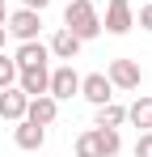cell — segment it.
<instances>
[{"label": "cell", "mask_w": 152, "mask_h": 157, "mask_svg": "<svg viewBox=\"0 0 152 157\" xmlns=\"http://www.w3.org/2000/svg\"><path fill=\"white\" fill-rule=\"evenodd\" d=\"M13 59H17V68H30V64H51V51H47V43L30 38V43H21V47L13 51Z\"/></svg>", "instance_id": "cell-12"}, {"label": "cell", "mask_w": 152, "mask_h": 157, "mask_svg": "<svg viewBox=\"0 0 152 157\" xmlns=\"http://www.w3.org/2000/svg\"><path fill=\"white\" fill-rule=\"evenodd\" d=\"M131 26H135L131 0H110V4H106V21H101V30H106V34H127Z\"/></svg>", "instance_id": "cell-6"}, {"label": "cell", "mask_w": 152, "mask_h": 157, "mask_svg": "<svg viewBox=\"0 0 152 157\" xmlns=\"http://www.w3.org/2000/svg\"><path fill=\"white\" fill-rule=\"evenodd\" d=\"M4 34H9V30H4V26H0V51H4Z\"/></svg>", "instance_id": "cell-21"}, {"label": "cell", "mask_w": 152, "mask_h": 157, "mask_svg": "<svg viewBox=\"0 0 152 157\" xmlns=\"http://www.w3.org/2000/svg\"><path fill=\"white\" fill-rule=\"evenodd\" d=\"M76 157H106L101 153V132L97 128H89V132L76 136Z\"/></svg>", "instance_id": "cell-15"}, {"label": "cell", "mask_w": 152, "mask_h": 157, "mask_svg": "<svg viewBox=\"0 0 152 157\" xmlns=\"http://www.w3.org/2000/svg\"><path fill=\"white\" fill-rule=\"evenodd\" d=\"M101 132V153L106 157H114L118 149H123V140H118V128H97Z\"/></svg>", "instance_id": "cell-17"}, {"label": "cell", "mask_w": 152, "mask_h": 157, "mask_svg": "<svg viewBox=\"0 0 152 157\" xmlns=\"http://www.w3.org/2000/svg\"><path fill=\"white\" fill-rule=\"evenodd\" d=\"M0 9H4V0H0Z\"/></svg>", "instance_id": "cell-23"}, {"label": "cell", "mask_w": 152, "mask_h": 157, "mask_svg": "<svg viewBox=\"0 0 152 157\" xmlns=\"http://www.w3.org/2000/svg\"><path fill=\"white\" fill-rule=\"evenodd\" d=\"M106 77H110V85H114V89H139L144 72H139V64H135V59H110Z\"/></svg>", "instance_id": "cell-5"}, {"label": "cell", "mask_w": 152, "mask_h": 157, "mask_svg": "<svg viewBox=\"0 0 152 157\" xmlns=\"http://www.w3.org/2000/svg\"><path fill=\"white\" fill-rule=\"evenodd\" d=\"M4 17H9V9H0V26H4Z\"/></svg>", "instance_id": "cell-22"}, {"label": "cell", "mask_w": 152, "mask_h": 157, "mask_svg": "<svg viewBox=\"0 0 152 157\" xmlns=\"http://www.w3.org/2000/svg\"><path fill=\"white\" fill-rule=\"evenodd\" d=\"M55 115H59V102H55L51 94H38V98H30V102H25V119H30V123H38V128H51V123H55Z\"/></svg>", "instance_id": "cell-10"}, {"label": "cell", "mask_w": 152, "mask_h": 157, "mask_svg": "<svg viewBox=\"0 0 152 157\" xmlns=\"http://www.w3.org/2000/svg\"><path fill=\"white\" fill-rule=\"evenodd\" d=\"M47 94L55 102H68L80 94V72H76L72 64H59V68H51V81H47Z\"/></svg>", "instance_id": "cell-3"}, {"label": "cell", "mask_w": 152, "mask_h": 157, "mask_svg": "<svg viewBox=\"0 0 152 157\" xmlns=\"http://www.w3.org/2000/svg\"><path fill=\"white\" fill-rule=\"evenodd\" d=\"M80 98H85V102H93V106L110 102V98H114L110 77H106V72H89V77H80Z\"/></svg>", "instance_id": "cell-9"}, {"label": "cell", "mask_w": 152, "mask_h": 157, "mask_svg": "<svg viewBox=\"0 0 152 157\" xmlns=\"http://www.w3.org/2000/svg\"><path fill=\"white\" fill-rule=\"evenodd\" d=\"M135 157H152V132H139V140H135Z\"/></svg>", "instance_id": "cell-18"}, {"label": "cell", "mask_w": 152, "mask_h": 157, "mask_svg": "<svg viewBox=\"0 0 152 157\" xmlns=\"http://www.w3.org/2000/svg\"><path fill=\"white\" fill-rule=\"evenodd\" d=\"M25 98L17 85H9V89H0V119H9V123H17V119H25Z\"/></svg>", "instance_id": "cell-11"}, {"label": "cell", "mask_w": 152, "mask_h": 157, "mask_svg": "<svg viewBox=\"0 0 152 157\" xmlns=\"http://www.w3.org/2000/svg\"><path fill=\"white\" fill-rule=\"evenodd\" d=\"M63 30H72L80 43L97 38L101 34V17H97V9H93V0H68L63 4Z\"/></svg>", "instance_id": "cell-1"}, {"label": "cell", "mask_w": 152, "mask_h": 157, "mask_svg": "<svg viewBox=\"0 0 152 157\" xmlns=\"http://www.w3.org/2000/svg\"><path fill=\"white\" fill-rule=\"evenodd\" d=\"M13 144L25 149V153H38V149L47 144V128H38V123H30V119H17V123H13Z\"/></svg>", "instance_id": "cell-7"}, {"label": "cell", "mask_w": 152, "mask_h": 157, "mask_svg": "<svg viewBox=\"0 0 152 157\" xmlns=\"http://www.w3.org/2000/svg\"><path fill=\"white\" fill-rule=\"evenodd\" d=\"M127 119L139 132H152V98H135V102L127 106Z\"/></svg>", "instance_id": "cell-14"}, {"label": "cell", "mask_w": 152, "mask_h": 157, "mask_svg": "<svg viewBox=\"0 0 152 157\" xmlns=\"http://www.w3.org/2000/svg\"><path fill=\"white\" fill-rule=\"evenodd\" d=\"M4 30H9L17 43H30V38H38V30H42V13H34V9H13V13L4 17Z\"/></svg>", "instance_id": "cell-2"}, {"label": "cell", "mask_w": 152, "mask_h": 157, "mask_svg": "<svg viewBox=\"0 0 152 157\" xmlns=\"http://www.w3.org/2000/svg\"><path fill=\"white\" fill-rule=\"evenodd\" d=\"M123 123H127V106H118L114 98L97 106V119H93V128H123Z\"/></svg>", "instance_id": "cell-13"}, {"label": "cell", "mask_w": 152, "mask_h": 157, "mask_svg": "<svg viewBox=\"0 0 152 157\" xmlns=\"http://www.w3.org/2000/svg\"><path fill=\"white\" fill-rule=\"evenodd\" d=\"M9 85H17V59L0 51V89H9Z\"/></svg>", "instance_id": "cell-16"}, {"label": "cell", "mask_w": 152, "mask_h": 157, "mask_svg": "<svg viewBox=\"0 0 152 157\" xmlns=\"http://www.w3.org/2000/svg\"><path fill=\"white\" fill-rule=\"evenodd\" d=\"M80 47H85V43H80V38H76L72 30H55V34H51V43H47V51H51V59H63V64H72L76 55H80Z\"/></svg>", "instance_id": "cell-8"}, {"label": "cell", "mask_w": 152, "mask_h": 157, "mask_svg": "<svg viewBox=\"0 0 152 157\" xmlns=\"http://www.w3.org/2000/svg\"><path fill=\"white\" fill-rule=\"evenodd\" d=\"M47 81H51V64H30V68H17V89H21L25 98L47 94Z\"/></svg>", "instance_id": "cell-4"}, {"label": "cell", "mask_w": 152, "mask_h": 157, "mask_svg": "<svg viewBox=\"0 0 152 157\" xmlns=\"http://www.w3.org/2000/svg\"><path fill=\"white\" fill-rule=\"evenodd\" d=\"M47 4H51V0H21V9H34V13H42Z\"/></svg>", "instance_id": "cell-20"}, {"label": "cell", "mask_w": 152, "mask_h": 157, "mask_svg": "<svg viewBox=\"0 0 152 157\" xmlns=\"http://www.w3.org/2000/svg\"><path fill=\"white\" fill-rule=\"evenodd\" d=\"M139 26L152 34V4H144V9H139Z\"/></svg>", "instance_id": "cell-19"}, {"label": "cell", "mask_w": 152, "mask_h": 157, "mask_svg": "<svg viewBox=\"0 0 152 157\" xmlns=\"http://www.w3.org/2000/svg\"><path fill=\"white\" fill-rule=\"evenodd\" d=\"M63 4H68V0H63Z\"/></svg>", "instance_id": "cell-24"}]
</instances>
